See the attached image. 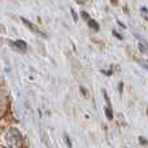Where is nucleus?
<instances>
[{"label": "nucleus", "mask_w": 148, "mask_h": 148, "mask_svg": "<svg viewBox=\"0 0 148 148\" xmlns=\"http://www.w3.org/2000/svg\"><path fill=\"white\" fill-rule=\"evenodd\" d=\"M21 21H22V22L25 23V25L27 26V27L30 29L31 31H34V33H35V34H39V35H40V36H43V38H47V36H46V34H44V33H42V31L39 30L38 27H35V25H33V23H31L30 21H27V20H26V18H21Z\"/></svg>", "instance_id": "nucleus-1"}, {"label": "nucleus", "mask_w": 148, "mask_h": 148, "mask_svg": "<svg viewBox=\"0 0 148 148\" xmlns=\"http://www.w3.org/2000/svg\"><path fill=\"white\" fill-rule=\"evenodd\" d=\"M10 44H12V46H16L17 47L18 49H21V51H25L26 49V43L23 40H17V42H10Z\"/></svg>", "instance_id": "nucleus-2"}, {"label": "nucleus", "mask_w": 148, "mask_h": 148, "mask_svg": "<svg viewBox=\"0 0 148 148\" xmlns=\"http://www.w3.org/2000/svg\"><path fill=\"white\" fill-rule=\"evenodd\" d=\"M104 112H105V116H107L108 120H113V112H112V107H110V105L104 108Z\"/></svg>", "instance_id": "nucleus-3"}, {"label": "nucleus", "mask_w": 148, "mask_h": 148, "mask_svg": "<svg viewBox=\"0 0 148 148\" xmlns=\"http://www.w3.org/2000/svg\"><path fill=\"white\" fill-rule=\"evenodd\" d=\"M87 22H88V26L91 29H94V30H99V23L96 22L95 20H92V18H90V20H87Z\"/></svg>", "instance_id": "nucleus-4"}, {"label": "nucleus", "mask_w": 148, "mask_h": 148, "mask_svg": "<svg viewBox=\"0 0 148 148\" xmlns=\"http://www.w3.org/2000/svg\"><path fill=\"white\" fill-rule=\"evenodd\" d=\"M82 17H83L84 20H90V16H88V13H86V12H82Z\"/></svg>", "instance_id": "nucleus-5"}, {"label": "nucleus", "mask_w": 148, "mask_h": 148, "mask_svg": "<svg viewBox=\"0 0 148 148\" xmlns=\"http://www.w3.org/2000/svg\"><path fill=\"white\" fill-rule=\"evenodd\" d=\"M139 140H140V143H143V144H144V143H147V142H146V140H144V139H143V138H139Z\"/></svg>", "instance_id": "nucleus-6"}, {"label": "nucleus", "mask_w": 148, "mask_h": 148, "mask_svg": "<svg viewBox=\"0 0 148 148\" xmlns=\"http://www.w3.org/2000/svg\"><path fill=\"white\" fill-rule=\"evenodd\" d=\"M112 3H113V4L116 5V4H117V0H112Z\"/></svg>", "instance_id": "nucleus-7"}]
</instances>
